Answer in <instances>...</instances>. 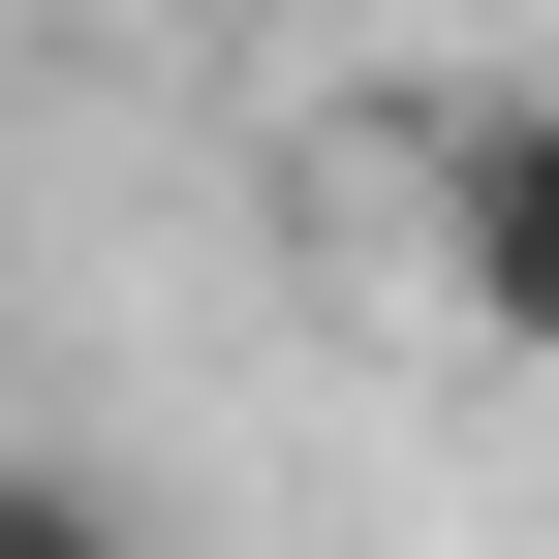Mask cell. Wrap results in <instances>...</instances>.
I'll list each match as a JSON object with an SVG mask.
<instances>
[{
  "label": "cell",
  "mask_w": 559,
  "mask_h": 559,
  "mask_svg": "<svg viewBox=\"0 0 559 559\" xmlns=\"http://www.w3.org/2000/svg\"><path fill=\"white\" fill-rule=\"evenodd\" d=\"M373 249L466 373H559V62H404L373 94Z\"/></svg>",
  "instance_id": "cell-1"
},
{
  "label": "cell",
  "mask_w": 559,
  "mask_h": 559,
  "mask_svg": "<svg viewBox=\"0 0 559 559\" xmlns=\"http://www.w3.org/2000/svg\"><path fill=\"white\" fill-rule=\"evenodd\" d=\"M0 559H156V528H124V466H94V436H32V466H0Z\"/></svg>",
  "instance_id": "cell-2"
},
{
  "label": "cell",
  "mask_w": 559,
  "mask_h": 559,
  "mask_svg": "<svg viewBox=\"0 0 559 559\" xmlns=\"http://www.w3.org/2000/svg\"><path fill=\"white\" fill-rule=\"evenodd\" d=\"M32 32H124V0H32Z\"/></svg>",
  "instance_id": "cell-3"
}]
</instances>
